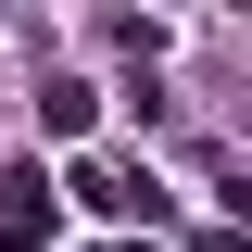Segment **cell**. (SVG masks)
I'll return each mask as SVG.
<instances>
[{
	"label": "cell",
	"instance_id": "obj_1",
	"mask_svg": "<svg viewBox=\"0 0 252 252\" xmlns=\"http://www.w3.org/2000/svg\"><path fill=\"white\" fill-rule=\"evenodd\" d=\"M76 202L114 215V227H152V215H164V189H152V177H114V164H76Z\"/></svg>",
	"mask_w": 252,
	"mask_h": 252
},
{
	"label": "cell",
	"instance_id": "obj_5",
	"mask_svg": "<svg viewBox=\"0 0 252 252\" xmlns=\"http://www.w3.org/2000/svg\"><path fill=\"white\" fill-rule=\"evenodd\" d=\"M139 252H164V240H139Z\"/></svg>",
	"mask_w": 252,
	"mask_h": 252
},
{
	"label": "cell",
	"instance_id": "obj_4",
	"mask_svg": "<svg viewBox=\"0 0 252 252\" xmlns=\"http://www.w3.org/2000/svg\"><path fill=\"white\" fill-rule=\"evenodd\" d=\"M252 240V227H189V252H240Z\"/></svg>",
	"mask_w": 252,
	"mask_h": 252
},
{
	"label": "cell",
	"instance_id": "obj_2",
	"mask_svg": "<svg viewBox=\"0 0 252 252\" xmlns=\"http://www.w3.org/2000/svg\"><path fill=\"white\" fill-rule=\"evenodd\" d=\"M0 227H38V240H63V202L38 164H0Z\"/></svg>",
	"mask_w": 252,
	"mask_h": 252
},
{
	"label": "cell",
	"instance_id": "obj_3",
	"mask_svg": "<svg viewBox=\"0 0 252 252\" xmlns=\"http://www.w3.org/2000/svg\"><path fill=\"white\" fill-rule=\"evenodd\" d=\"M38 126H51V139H89V126H101V89H89V76H38Z\"/></svg>",
	"mask_w": 252,
	"mask_h": 252
}]
</instances>
